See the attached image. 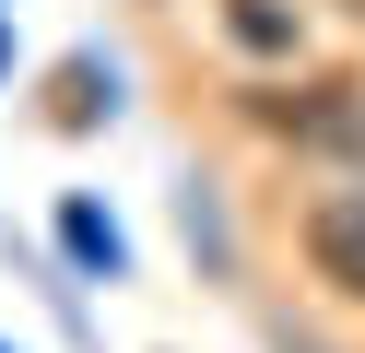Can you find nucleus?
<instances>
[{
  "label": "nucleus",
  "mask_w": 365,
  "mask_h": 353,
  "mask_svg": "<svg viewBox=\"0 0 365 353\" xmlns=\"http://www.w3.org/2000/svg\"><path fill=\"white\" fill-rule=\"evenodd\" d=\"M307 259H318L330 295H365V188H330L307 212Z\"/></svg>",
  "instance_id": "obj_1"
},
{
  "label": "nucleus",
  "mask_w": 365,
  "mask_h": 353,
  "mask_svg": "<svg viewBox=\"0 0 365 353\" xmlns=\"http://www.w3.org/2000/svg\"><path fill=\"white\" fill-rule=\"evenodd\" d=\"M307 94H318V106H294V94H259V118H271V130H307V141H354V130H365V106H354L341 83H307Z\"/></svg>",
  "instance_id": "obj_2"
},
{
  "label": "nucleus",
  "mask_w": 365,
  "mask_h": 353,
  "mask_svg": "<svg viewBox=\"0 0 365 353\" xmlns=\"http://www.w3.org/2000/svg\"><path fill=\"white\" fill-rule=\"evenodd\" d=\"M59 235H71V259H83V271H118V235H106V212H59Z\"/></svg>",
  "instance_id": "obj_3"
},
{
  "label": "nucleus",
  "mask_w": 365,
  "mask_h": 353,
  "mask_svg": "<svg viewBox=\"0 0 365 353\" xmlns=\"http://www.w3.org/2000/svg\"><path fill=\"white\" fill-rule=\"evenodd\" d=\"M236 36L247 47H283V12H271V0H236Z\"/></svg>",
  "instance_id": "obj_4"
}]
</instances>
